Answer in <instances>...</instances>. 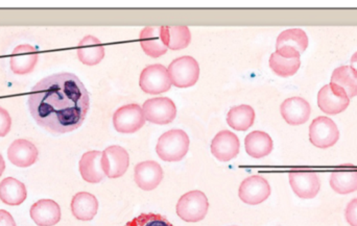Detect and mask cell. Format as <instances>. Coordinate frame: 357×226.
I'll return each instance as SVG.
<instances>
[{
	"label": "cell",
	"mask_w": 357,
	"mask_h": 226,
	"mask_svg": "<svg viewBox=\"0 0 357 226\" xmlns=\"http://www.w3.org/2000/svg\"><path fill=\"white\" fill-rule=\"evenodd\" d=\"M146 120L155 124H169L177 116L175 102L167 97L151 98L142 106Z\"/></svg>",
	"instance_id": "9c48e42d"
},
{
	"label": "cell",
	"mask_w": 357,
	"mask_h": 226,
	"mask_svg": "<svg viewBox=\"0 0 357 226\" xmlns=\"http://www.w3.org/2000/svg\"><path fill=\"white\" fill-rule=\"evenodd\" d=\"M163 43L172 50L184 49L190 44V29L187 26H160Z\"/></svg>",
	"instance_id": "4316f807"
},
{
	"label": "cell",
	"mask_w": 357,
	"mask_h": 226,
	"mask_svg": "<svg viewBox=\"0 0 357 226\" xmlns=\"http://www.w3.org/2000/svg\"><path fill=\"white\" fill-rule=\"evenodd\" d=\"M165 172L162 167L155 161H146L136 165L134 169V179L140 189L152 191L162 181Z\"/></svg>",
	"instance_id": "5bb4252c"
},
{
	"label": "cell",
	"mask_w": 357,
	"mask_h": 226,
	"mask_svg": "<svg viewBox=\"0 0 357 226\" xmlns=\"http://www.w3.org/2000/svg\"><path fill=\"white\" fill-rule=\"evenodd\" d=\"M350 98L341 90L333 85H326L319 91L318 106L322 112L328 115H337L347 110Z\"/></svg>",
	"instance_id": "4fadbf2b"
},
{
	"label": "cell",
	"mask_w": 357,
	"mask_h": 226,
	"mask_svg": "<svg viewBox=\"0 0 357 226\" xmlns=\"http://www.w3.org/2000/svg\"><path fill=\"white\" fill-rule=\"evenodd\" d=\"M289 177L291 189L298 197L312 200L320 192V177L314 171L293 170L289 172Z\"/></svg>",
	"instance_id": "30bf717a"
},
{
	"label": "cell",
	"mask_w": 357,
	"mask_h": 226,
	"mask_svg": "<svg viewBox=\"0 0 357 226\" xmlns=\"http://www.w3.org/2000/svg\"><path fill=\"white\" fill-rule=\"evenodd\" d=\"M0 226H16L12 215L6 211L0 210Z\"/></svg>",
	"instance_id": "836d02e7"
},
{
	"label": "cell",
	"mask_w": 357,
	"mask_h": 226,
	"mask_svg": "<svg viewBox=\"0 0 357 226\" xmlns=\"http://www.w3.org/2000/svg\"><path fill=\"white\" fill-rule=\"evenodd\" d=\"M140 88L142 91L151 95H158L165 93L171 89V77L169 70L163 65H150L142 70L139 79Z\"/></svg>",
	"instance_id": "5b68a950"
},
{
	"label": "cell",
	"mask_w": 357,
	"mask_h": 226,
	"mask_svg": "<svg viewBox=\"0 0 357 226\" xmlns=\"http://www.w3.org/2000/svg\"><path fill=\"white\" fill-rule=\"evenodd\" d=\"M255 121V111L248 104L233 106L227 115V122L235 131H248Z\"/></svg>",
	"instance_id": "83f0119b"
},
{
	"label": "cell",
	"mask_w": 357,
	"mask_h": 226,
	"mask_svg": "<svg viewBox=\"0 0 357 226\" xmlns=\"http://www.w3.org/2000/svg\"><path fill=\"white\" fill-rule=\"evenodd\" d=\"M77 58L87 66L100 64L105 58V47L102 42L93 35H87L77 45Z\"/></svg>",
	"instance_id": "44dd1931"
},
{
	"label": "cell",
	"mask_w": 357,
	"mask_h": 226,
	"mask_svg": "<svg viewBox=\"0 0 357 226\" xmlns=\"http://www.w3.org/2000/svg\"><path fill=\"white\" fill-rule=\"evenodd\" d=\"M125 226H174L162 215L149 213L142 214L136 218L132 219Z\"/></svg>",
	"instance_id": "4dcf8cb0"
},
{
	"label": "cell",
	"mask_w": 357,
	"mask_h": 226,
	"mask_svg": "<svg viewBox=\"0 0 357 226\" xmlns=\"http://www.w3.org/2000/svg\"><path fill=\"white\" fill-rule=\"evenodd\" d=\"M38 58L37 50L33 46L27 44L17 46L10 56V69L16 74H29L35 69Z\"/></svg>",
	"instance_id": "ac0fdd59"
},
{
	"label": "cell",
	"mask_w": 357,
	"mask_h": 226,
	"mask_svg": "<svg viewBox=\"0 0 357 226\" xmlns=\"http://www.w3.org/2000/svg\"><path fill=\"white\" fill-rule=\"evenodd\" d=\"M283 119L291 125H301L307 122L312 113V108L304 98H287L280 106Z\"/></svg>",
	"instance_id": "e0dca14e"
},
{
	"label": "cell",
	"mask_w": 357,
	"mask_h": 226,
	"mask_svg": "<svg viewBox=\"0 0 357 226\" xmlns=\"http://www.w3.org/2000/svg\"><path fill=\"white\" fill-rule=\"evenodd\" d=\"M351 68L354 69V72L357 74V51L352 56L351 58Z\"/></svg>",
	"instance_id": "e575fe53"
},
{
	"label": "cell",
	"mask_w": 357,
	"mask_h": 226,
	"mask_svg": "<svg viewBox=\"0 0 357 226\" xmlns=\"http://www.w3.org/2000/svg\"><path fill=\"white\" fill-rule=\"evenodd\" d=\"M102 152L98 150L86 152L79 161V172L84 181L98 184L106 177L102 168Z\"/></svg>",
	"instance_id": "ffe728a7"
},
{
	"label": "cell",
	"mask_w": 357,
	"mask_h": 226,
	"mask_svg": "<svg viewBox=\"0 0 357 226\" xmlns=\"http://www.w3.org/2000/svg\"><path fill=\"white\" fill-rule=\"evenodd\" d=\"M4 169H6V163H4L3 158H2L1 154H0V177H1L2 173H3Z\"/></svg>",
	"instance_id": "d590c367"
},
{
	"label": "cell",
	"mask_w": 357,
	"mask_h": 226,
	"mask_svg": "<svg viewBox=\"0 0 357 226\" xmlns=\"http://www.w3.org/2000/svg\"><path fill=\"white\" fill-rule=\"evenodd\" d=\"M245 152L254 159H262L273 152L274 143L270 135L261 131L250 133L245 139Z\"/></svg>",
	"instance_id": "603a6c76"
},
{
	"label": "cell",
	"mask_w": 357,
	"mask_h": 226,
	"mask_svg": "<svg viewBox=\"0 0 357 226\" xmlns=\"http://www.w3.org/2000/svg\"><path fill=\"white\" fill-rule=\"evenodd\" d=\"M24 184L13 177H6L0 183V200L8 206H19L26 200Z\"/></svg>",
	"instance_id": "d4e9b609"
},
{
	"label": "cell",
	"mask_w": 357,
	"mask_h": 226,
	"mask_svg": "<svg viewBox=\"0 0 357 226\" xmlns=\"http://www.w3.org/2000/svg\"><path fill=\"white\" fill-rule=\"evenodd\" d=\"M308 43L307 35L303 29H287L277 38L276 52L285 58H300L307 49Z\"/></svg>",
	"instance_id": "ba28073f"
},
{
	"label": "cell",
	"mask_w": 357,
	"mask_h": 226,
	"mask_svg": "<svg viewBox=\"0 0 357 226\" xmlns=\"http://www.w3.org/2000/svg\"><path fill=\"white\" fill-rule=\"evenodd\" d=\"M29 108L39 127L62 135L83 124L90 108L89 94L77 75L56 73L33 88Z\"/></svg>",
	"instance_id": "6da1fadb"
},
{
	"label": "cell",
	"mask_w": 357,
	"mask_h": 226,
	"mask_svg": "<svg viewBox=\"0 0 357 226\" xmlns=\"http://www.w3.org/2000/svg\"><path fill=\"white\" fill-rule=\"evenodd\" d=\"M39 152L31 142L24 139H18L10 144L8 150V158L15 166L27 168L35 164L38 160Z\"/></svg>",
	"instance_id": "2e32d148"
},
{
	"label": "cell",
	"mask_w": 357,
	"mask_h": 226,
	"mask_svg": "<svg viewBox=\"0 0 357 226\" xmlns=\"http://www.w3.org/2000/svg\"><path fill=\"white\" fill-rule=\"evenodd\" d=\"M301 66L300 58H285L274 52L270 58V67L277 75L281 77L293 76Z\"/></svg>",
	"instance_id": "f546056e"
},
{
	"label": "cell",
	"mask_w": 357,
	"mask_h": 226,
	"mask_svg": "<svg viewBox=\"0 0 357 226\" xmlns=\"http://www.w3.org/2000/svg\"><path fill=\"white\" fill-rule=\"evenodd\" d=\"M241 202L251 206L262 204L271 195V186L264 177L253 175L241 183L238 191Z\"/></svg>",
	"instance_id": "7c38bea8"
},
{
	"label": "cell",
	"mask_w": 357,
	"mask_h": 226,
	"mask_svg": "<svg viewBox=\"0 0 357 226\" xmlns=\"http://www.w3.org/2000/svg\"><path fill=\"white\" fill-rule=\"evenodd\" d=\"M98 211V202L96 196L87 192H79L73 196L71 212L77 220L90 221Z\"/></svg>",
	"instance_id": "7402d4cb"
},
{
	"label": "cell",
	"mask_w": 357,
	"mask_h": 226,
	"mask_svg": "<svg viewBox=\"0 0 357 226\" xmlns=\"http://www.w3.org/2000/svg\"><path fill=\"white\" fill-rule=\"evenodd\" d=\"M113 124L119 133H136L146 124L144 110L139 104H126L113 115Z\"/></svg>",
	"instance_id": "52a82bcc"
},
{
	"label": "cell",
	"mask_w": 357,
	"mask_h": 226,
	"mask_svg": "<svg viewBox=\"0 0 357 226\" xmlns=\"http://www.w3.org/2000/svg\"><path fill=\"white\" fill-rule=\"evenodd\" d=\"M31 217L39 226H54L61 220L60 206L52 200H41L31 208Z\"/></svg>",
	"instance_id": "d6986e66"
},
{
	"label": "cell",
	"mask_w": 357,
	"mask_h": 226,
	"mask_svg": "<svg viewBox=\"0 0 357 226\" xmlns=\"http://www.w3.org/2000/svg\"><path fill=\"white\" fill-rule=\"evenodd\" d=\"M340 139V131L333 119L320 116L310 127V140L318 148L333 147Z\"/></svg>",
	"instance_id": "8992f818"
},
{
	"label": "cell",
	"mask_w": 357,
	"mask_h": 226,
	"mask_svg": "<svg viewBox=\"0 0 357 226\" xmlns=\"http://www.w3.org/2000/svg\"><path fill=\"white\" fill-rule=\"evenodd\" d=\"M331 85L351 98L357 96V74L350 66H341L333 71Z\"/></svg>",
	"instance_id": "484cf974"
},
{
	"label": "cell",
	"mask_w": 357,
	"mask_h": 226,
	"mask_svg": "<svg viewBox=\"0 0 357 226\" xmlns=\"http://www.w3.org/2000/svg\"><path fill=\"white\" fill-rule=\"evenodd\" d=\"M130 156L125 148L119 145L106 148L102 154V168L109 179H119L127 172Z\"/></svg>",
	"instance_id": "8fae6325"
},
{
	"label": "cell",
	"mask_w": 357,
	"mask_h": 226,
	"mask_svg": "<svg viewBox=\"0 0 357 226\" xmlns=\"http://www.w3.org/2000/svg\"><path fill=\"white\" fill-rule=\"evenodd\" d=\"M189 137L182 129H172L159 138L156 152L165 162H178L189 150Z\"/></svg>",
	"instance_id": "7a4b0ae2"
},
{
	"label": "cell",
	"mask_w": 357,
	"mask_h": 226,
	"mask_svg": "<svg viewBox=\"0 0 357 226\" xmlns=\"http://www.w3.org/2000/svg\"><path fill=\"white\" fill-rule=\"evenodd\" d=\"M167 70L172 83L177 88L192 87L199 81V63L192 56H181L176 58L171 63Z\"/></svg>",
	"instance_id": "277c9868"
},
{
	"label": "cell",
	"mask_w": 357,
	"mask_h": 226,
	"mask_svg": "<svg viewBox=\"0 0 357 226\" xmlns=\"http://www.w3.org/2000/svg\"><path fill=\"white\" fill-rule=\"evenodd\" d=\"M345 217L350 226H357V198L348 204L345 211Z\"/></svg>",
	"instance_id": "d6a6232c"
},
{
	"label": "cell",
	"mask_w": 357,
	"mask_h": 226,
	"mask_svg": "<svg viewBox=\"0 0 357 226\" xmlns=\"http://www.w3.org/2000/svg\"><path fill=\"white\" fill-rule=\"evenodd\" d=\"M331 187L333 191L343 195L357 191V170L343 169L331 173Z\"/></svg>",
	"instance_id": "f1b7e54d"
},
{
	"label": "cell",
	"mask_w": 357,
	"mask_h": 226,
	"mask_svg": "<svg viewBox=\"0 0 357 226\" xmlns=\"http://www.w3.org/2000/svg\"><path fill=\"white\" fill-rule=\"evenodd\" d=\"M139 41L144 51L152 58H159L169 49L161 39L160 26L144 27L140 33Z\"/></svg>",
	"instance_id": "cb8c5ba5"
},
{
	"label": "cell",
	"mask_w": 357,
	"mask_h": 226,
	"mask_svg": "<svg viewBox=\"0 0 357 226\" xmlns=\"http://www.w3.org/2000/svg\"><path fill=\"white\" fill-rule=\"evenodd\" d=\"M12 119L8 111L0 106V137H6L10 131Z\"/></svg>",
	"instance_id": "1f68e13d"
},
{
	"label": "cell",
	"mask_w": 357,
	"mask_h": 226,
	"mask_svg": "<svg viewBox=\"0 0 357 226\" xmlns=\"http://www.w3.org/2000/svg\"><path fill=\"white\" fill-rule=\"evenodd\" d=\"M209 202L207 196L199 190L188 192L178 200L177 214L182 220L195 223L203 220L208 213Z\"/></svg>",
	"instance_id": "3957f363"
},
{
	"label": "cell",
	"mask_w": 357,
	"mask_h": 226,
	"mask_svg": "<svg viewBox=\"0 0 357 226\" xmlns=\"http://www.w3.org/2000/svg\"><path fill=\"white\" fill-rule=\"evenodd\" d=\"M239 150L241 142L232 131H220L211 142V154L220 162H229L236 158Z\"/></svg>",
	"instance_id": "9a60e30c"
}]
</instances>
